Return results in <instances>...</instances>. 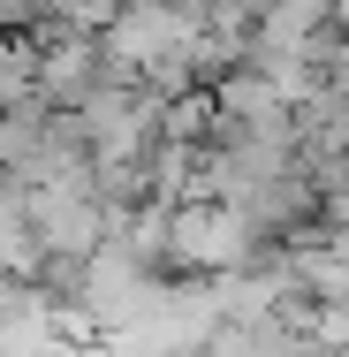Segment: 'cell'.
Segmentation results:
<instances>
[{
  "label": "cell",
  "instance_id": "cell-6",
  "mask_svg": "<svg viewBox=\"0 0 349 357\" xmlns=\"http://www.w3.org/2000/svg\"><path fill=\"white\" fill-rule=\"evenodd\" d=\"M175 8H205V0H175Z\"/></svg>",
  "mask_w": 349,
  "mask_h": 357
},
{
  "label": "cell",
  "instance_id": "cell-4",
  "mask_svg": "<svg viewBox=\"0 0 349 357\" xmlns=\"http://www.w3.org/2000/svg\"><path fill=\"white\" fill-rule=\"evenodd\" d=\"M38 99V31H0V107Z\"/></svg>",
  "mask_w": 349,
  "mask_h": 357
},
{
  "label": "cell",
  "instance_id": "cell-7",
  "mask_svg": "<svg viewBox=\"0 0 349 357\" xmlns=\"http://www.w3.org/2000/svg\"><path fill=\"white\" fill-rule=\"evenodd\" d=\"M327 8H342V0H327Z\"/></svg>",
  "mask_w": 349,
  "mask_h": 357
},
{
  "label": "cell",
  "instance_id": "cell-5",
  "mask_svg": "<svg viewBox=\"0 0 349 357\" xmlns=\"http://www.w3.org/2000/svg\"><path fill=\"white\" fill-rule=\"evenodd\" d=\"M54 23V0H0V31H38Z\"/></svg>",
  "mask_w": 349,
  "mask_h": 357
},
{
  "label": "cell",
  "instance_id": "cell-1",
  "mask_svg": "<svg viewBox=\"0 0 349 357\" xmlns=\"http://www.w3.org/2000/svg\"><path fill=\"white\" fill-rule=\"evenodd\" d=\"M91 167V137L76 122V107H46V99H15L0 107V175L15 183H61Z\"/></svg>",
  "mask_w": 349,
  "mask_h": 357
},
{
  "label": "cell",
  "instance_id": "cell-2",
  "mask_svg": "<svg viewBox=\"0 0 349 357\" xmlns=\"http://www.w3.org/2000/svg\"><path fill=\"white\" fill-rule=\"evenodd\" d=\"M107 236V198L91 190V167L61 183H31V243L46 259H84Z\"/></svg>",
  "mask_w": 349,
  "mask_h": 357
},
{
  "label": "cell",
  "instance_id": "cell-3",
  "mask_svg": "<svg viewBox=\"0 0 349 357\" xmlns=\"http://www.w3.org/2000/svg\"><path fill=\"white\" fill-rule=\"evenodd\" d=\"M107 76H114V69H107L99 31H76V23H38V99H46V107H84Z\"/></svg>",
  "mask_w": 349,
  "mask_h": 357
}]
</instances>
